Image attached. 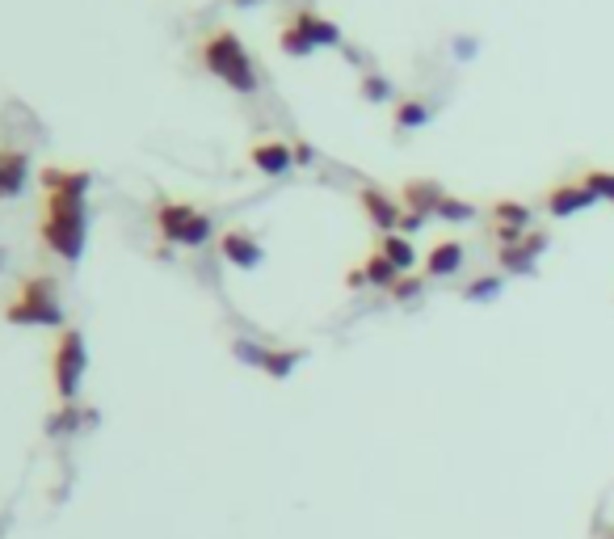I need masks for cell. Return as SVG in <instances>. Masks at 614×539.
<instances>
[{
    "mask_svg": "<svg viewBox=\"0 0 614 539\" xmlns=\"http://www.w3.org/2000/svg\"><path fill=\"white\" fill-rule=\"evenodd\" d=\"M43 245L64 257V262H76L85 253V236H89V211L85 198L76 194H47V211H43Z\"/></svg>",
    "mask_w": 614,
    "mask_h": 539,
    "instance_id": "6da1fadb",
    "label": "cell"
},
{
    "mask_svg": "<svg viewBox=\"0 0 614 539\" xmlns=\"http://www.w3.org/2000/svg\"><path fill=\"white\" fill-rule=\"evenodd\" d=\"M9 325H38V329H68L64 325V304H59V287L51 274H30L22 278V287L13 291L5 304Z\"/></svg>",
    "mask_w": 614,
    "mask_h": 539,
    "instance_id": "7a4b0ae2",
    "label": "cell"
},
{
    "mask_svg": "<svg viewBox=\"0 0 614 539\" xmlns=\"http://www.w3.org/2000/svg\"><path fill=\"white\" fill-rule=\"evenodd\" d=\"M202 64H207L228 89L257 93V68H253V59L244 51L236 30H211L202 38Z\"/></svg>",
    "mask_w": 614,
    "mask_h": 539,
    "instance_id": "3957f363",
    "label": "cell"
},
{
    "mask_svg": "<svg viewBox=\"0 0 614 539\" xmlns=\"http://www.w3.org/2000/svg\"><path fill=\"white\" fill-rule=\"evenodd\" d=\"M89 371V350H85V333L80 329H59L55 346H51V384L59 405H76L80 384Z\"/></svg>",
    "mask_w": 614,
    "mask_h": 539,
    "instance_id": "277c9868",
    "label": "cell"
},
{
    "mask_svg": "<svg viewBox=\"0 0 614 539\" xmlns=\"http://www.w3.org/2000/svg\"><path fill=\"white\" fill-rule=\"evenodd\" d=\"M156 228L165 241L186 245V249H198L211 241V215L198 211L194 203H173V198L156 203Z\"/></svg>",
    "mask_w": 614,
    "mask_h": 539,
    "instance_id": "5b68a950",
    "label": "cell"
},
{
    "mask_svg": "<svg viewBox=\"0 0 614 539\" xmlns=\"http://www.w3.org/2000/svg\"><path fill=\"white\" fill-rule=\"evenodd\" d=\"M219 253L228 257L232 266H240V270H257L261 262H265V249H261V241L253 232H244V228H228L219 236Z\"/></svg>",
    "mask_w": 614,
    "mask_h": 539,
    "instance_id": "8992f818",
    "label": "cell"
},
{
    "mask_svg": "<svg viewBox=\"0 0 614 539\" xmlns=\"http://www.w3.org/2000/svg\"><path fill=\"white\" fill-rule=\"evenodd\" d=\"M358 203H362V211H366V219L387 236V232H400V219H404V207L396 203L392 194H383V190H375V186H366L362 194H358Z\"/></svg>",
    "mask_w": 614,
    "mask_h": 539,
    "instance_id": "52a82bcc",
    "label": "cell"
},
{
    "mask_svg": "<svg viewBox=\"0 0 614 539\" xmlns=\"http://www.w3.org/2000/svg\"><path fill=\"white\" fill-rule=\"evenodd\" d=\"M543 249H547V232H530V236H522L518 245L497 249V262H501V270L530 274V270H535V257H539Z\"/></svg>",
    "mask_w": 614,
    "mask_h": 539,
    "instance_id": "ba28073f",
    "label": "cell"
},
{
    "mask_svg": "<svg viewBox=\"0 0 614 539\" xmlns=\"http://www.w3.org/2000/svg\"><path fill=\"white\" fill-rule=\"evenodd\" d=\"M598 198L589 194V186L585 182H560L556 190L547 194V211L556 215V219H568V215H577V211H585V207H593Z\"/></svg>",
    "mask_w": 614,
    "mask_h": 539,
    "instance_id": "9c48e42d",
    "label": "cell"
},
{
    "mask_svg": "<svg viewBox=\"0 0 614 539\" xmlns=\"http://www.w3.org/2000/svg\"><path fill=\"white\" fill-rule=\"evenodd\" d=\"M249 161H253V169H261L265 177H282L286 169H291L295 152L286 148L282 139H261V144L249 148Z\"/></svg>",
    "mask_w": 614,
    "mask_h": 539,
    "instance_id": "30bf717a",
    "label": "cell"
},
{
    "mask_svg": "<svg viewBox=\"0 0 614 539\" xmlns=\"http://www.w3.org/2000/svg\"><path fill=\"white\" fill-rule=\"evenodd\" d=\"M93 186V173L85 169H64V165H47L43 169V190L47 194H76V198H85Z\"/></svg>",
    "mask_w": 614,
    "mask_h": 539,
    "instance_id": "8fae6325",
    "label": "cell"
},
{
    "mask_svg": "<svg viewBox=\"0 0 614 539\" xmlns=\"http://www.w3.org/2000/svg\"><path fill=\"white\" fill-rule=\"evenodd\" d=\"M26 173H30L26 152L0 148V203H5V198H17L26 190Z\"/></svg>",
    "mask_w": 614,
    "mask_h": 539,
    "instance_id": "7c38bea8",
    "label": "cell"
},
{
    "mask_svg": "<svg viewBox=\"0 0 614 539\" xmlns=\"http://www.w3.org/2000/svg\"><path fill=\"white\" fill-rule=\"evenodd\" d=\"M291 22H295L307 38H312V47H337V43H341V30L329 22V17H320V13H312V9H299Z\"/></svg>",
    "mask_w": 614,
    "mask_h": 539,
    "instance_id": "4fadbf2b",
    "label": "cell"
},
{
    "mask_svg": "<svg viewBox=\"0 0 614 539\" xmlns=\"http://www.w3.org/2000/svg\"><path fill=\"white\" fill-rule=\"evenodd\" d=\"M463 266V245L459 241H438L425 257V274L429 278H446V274H459Z\"/></svg>",
    "mask_w": 614,
    "mask_h": 539,
    "instance_id": "5bb4252c",
    "label": "cell"
},
{
    "mask_svg": "<svg viewBox=\"0 0 614 539\" xmlns=\"http://www.w3.org/2000/svg\"><path fill=\"white\" fill-rule=\"evenodd\" d=\"M379 253L392 262L400 274H408L417 266V249H413V241H408L404 232H387V236H379Z\"/></svg>",
    "mask_w": 614,
    "mask_h": 539,
    "instance_id": "9a60e30c",
    "label": "cell"
},
{
    "mask_svg": "<svg viewBox=\"0 0 614 539\" xmlns=\"http://www.w3.org/2000/svg\"><path fill=\"white\" fill-rule=\"evenodd\" d=\"M404 203L413 207V215H434L442 203V186L438 182H408L404 186Z\"/></svg>",
    "mask_w": 614,
    "mask_h": 539,
    "instance_id": "2e32d148",
    "label": "cell"
},
{
    "mask_svg": "<svg viewBox=\"0 0 614 539\" xmlns=\"http://www.w3.org/2000/svg\"><path fill=\"white\" fill-rule=\"evenodd\" d=\"M362 274H366V283H375V287H387V291H392V287L400 283V278H404V274H400V270H396L392 262H387V257H383L379 249H375L371 257H366Z\"/></svg>",
    "mask_w": 614,
    "mask_h": 539,
    "instance_id": "e0dca14e",
    "label": "cell"
},
{
    "mask_svg": "<svg viewBox=\"0 0 614 539\" xmlns=\"http://www.w3.org/2000/svg\"><path fill=\"white\" fill-rule=\"evenodd\" d=\"M299 363H303V350H265L261 354V371L270 379H286Z\"/></svg>",
    "mask_w": 614,
    "mask_h": 539,
    "instance_id": "ac0fdd59",
    "label": "cell"
},
{
    "mask_svg": "<svg viewBox=\"0 0 614 539\" xmlns=\"http://www.w3.org/2000/svg\"><path fill=\"white\" fill-rule=\"evenodd\" d=\"M493 219H497V224H509V228L526 232L530 207H526V203H514V198H501V203H493Z\"/></svg>",
    "mask_w": 614,
    "mask_h": 539,
    "instance_id": "d6986e66",
    "label": "cell"
},
{
    "mask_svg": "<svg viewBox=\"0 0 614 539\" xmlns=\"http://www.w3.org/2000/svg\"><path fill=\"white\" fill-rule=\"evenodd\" d=\"M278 47H282L286 55H295V59H303V55H312V51H316V47H312V38H307V34H303L295 22H286V26H282V34H278Z\"/></svg>",
    "mask_w": 614,
    "mask_h": 539,
    "instance_id": "ffe728a7",
    "label": "cell"
},
{
    "mask_svg": "<svg viewBox=\"0 0 614 539\" xmlns=\"http://www.w3.org/2000/svg\"><path fill=\"white\" fill-rule=\"evenodd\" d=\"M429 118V106L421 102V97H404V102L396 106V131H408V127H421Z\"/></svg>",
    "mask_w": 614,
    "mask_h": 539,
    "instance_id": "44dd1931",
    "label": "cell"
},
{
    "mask_svg": "<svg viewBox=\"0 0 614 539\" xmlns=\"http://www.w3.org/2000/svg\"><path fill=\"white\" fill-rule=\"evenodd\" d=\"M581 182L589 186L593 198H606V203H614V173L610 169H585Z\"/></svg>",
    "mask_w": 614,
    "mask_h": 539,
    "instance_id": "7402d4cb",
    "label": "cell"
},
{
    "mask_svg": "<svg viewBox=\"0 0 614 539\" xmlns=\"http://www.w3.org/2000/svg\"><path fill=\"white\" fill-rule=\"evenodd\" d=\"M434 215H442V219H455V224H463V219H476V207L472 203H463V198H450V194H442V203H438V211Z\"/></svg>",
    "mask_w": 614,
    "mask_h": 539,
    "instance_id": "603a6c76",
    "label": "cell"
},
{
    "mask_svg": "<svg viewBox=\"0 0 614 539\" xmlns=\"http://www.w3.org/2000/svg\"><path fill=\"white\" fill-rule=\"evenodd\" d=\"M501 291V278H476V283H467V299H493Z\"/></svg>",
    "mask_w": 614,
    "mask_h": 539,
    "instance_id": "cb8c5ba5",
    "label": "cell"
},
{
    "mask_svg": "<svg viewBox=\"0 0 614 539\" xmlns=\"http://www.w3.org/2000/svg\"><path fill=\"white\" fill-rule=\"evenodd\" d=\"M392 295H396V299H413V295H421V278H400V283L392 287Z\"/></svg>",
    "mask_w": 614,
    "mask_h": 539,
    "instance_id": "d4e9b609",
    "label": "cell"
},
{
    "mask_svg": "<svg viewBox=\"0 0 614 539\" xmlns=\"http://www.w3.org/2000/svg\"><path fill=\"white\" fill-rule=\"evenodd\" d=\"M362 93H366V97H387L392 89H387L383 76H366V81H362Z\"/></svg>",
    "mask_w": 614,
    "mask_h": 539,
    "instance_id": "484cf974",
    "label": "cell"
},
{
    "mask_svg": "<svg viewBox=\"0 0 614 539\" xmlns=\"http://www.w3.org/2000/svg\"><path fill=\"white\" fill-rule=\"evenodd\" d=\"M345 283H350V287H362V283H366V274H362V270H350V278H345Z\"/></svg>",
    "mask_w": 614,
    "mask_h": 539,
    "instance_id": "4316f807",
    "label": "cell"
},
{
    "mask_svg": "<svg viewBox=\"0 0 614 539\" xmlns=\"http://www.w3.org/2000/svg\"><path fill=\"white\" fill-rule=\"evenodd\" d=\"M0 262H5V249H0Z\"/></svg>",
    "mask_w": 614,
    "mask_h": 539,
    "instance_id": "83f0119b",
    "label": "cell"
},
{
    "mask_svg": "<svg viewBox=\"0 0 614 539\" xmlns=\"http://www.w3.org/2000/svg\"><path fill=\"white\" fill-rule=\"evenodd\" d=\"M240 5H244V0H240Z\"/></svg>",
    "mask_w": 614,
    "mask_h": 539,
    "instance_id": "f1b7e54d",
    "label": "cell"
}]
</instances>
